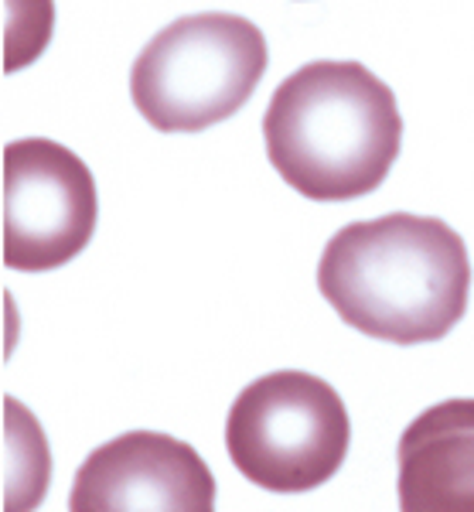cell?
<instances>
[{
  "label": "cell",
  "instance_id": "obj_8",
  "mask_svg": "<svg viewBox=\"0 0 474 512\" xmlns=\"http://www.w3.org/2000/svg\"><path fill=\"white\" fill-rule=\"evenodd\" d=\"M4 512H35L48 492L52 454L45 431L21 400H4Z\"/></svg>",
  "mask_w": 474,
  "mask_h": 512
},
{
  "label": "cell",
  "instance_id": "obj_7",
  "mask_svg": "<svg viewBox=\"0 0 474 512\" xmlns=\"http://www.w3.org/2000/svg\"><path fill=\"white\" fill-rule=\"evenodd\" d=\"M399 512H474V400L423 410L399 437Z\"/></svg>",
  "mask_w": 474,
  "mask_h": 512
},
{
  "label": "cell",
  "instance_id": "obj_4",
  "mask_svg": "<svg viewBox=\"0 0 474 512\" xmlns=\"http://www.w3.org/2000/svg\"><path fill=\"white\" fill-rule=\"evenodd\" d=\"M352 420L331 383L311 373L260 376L236 396L226 448L236 472L266 492H311L348 458Z\"/></svg>",
  "mask_w": 474,
  "mask_h": 512
},
{
  "label": "cell",
  "instance_id": "obj_5",
  "mask_svg": "<svg viewBox=\"0 0 474 512\" xmlns=\"http://www.w3.org/2000/svg\"><path fill=\"white\" fill-rule=\"evenodd\" d=\"M96 216V178L76 151L48 137L4 147V267H65L89 246Z\"/></svg>",
  "mask_w": 474,
  "mask_h": 512
},
{
  "label": "cell",
  "instance_id": "obj_3",
  "mask_svg": "<svg viewBox=\"0 0 474 512\" xmlns=\"http://www.w3.org/2000/svg\"><path fill=\"white\" fill-rule=\"evenodd\" d=\"M266 62V38L253 21L236 14H191L140 48L130 69V96L154 130L195 134L243 110Z\"/></svg>",
  "mask_w": 474,
  "mask_h": 512
},
{
  "label": "cell",
  "instance_id": "obj_6",
  "mask_svg": "<svg viewBox=\"0 0 474 512\" xmlns=\"http://www.w3.org/2000/svg\"><path fill=\"white\" fill-rule=\"evenodd\" d=\"M69 512H215V475L188 441L127 431L79 465Z\"/></svg>",
  "mask_w": 474,
  "mask_h": 512
},
{
  "label": "cell",
  "instance_id": "obj_1",
  "mask_svg": "<svg viewBox=\"0 0 474 512\" xmlns=\"http://www.w3.org/2000/svg\"><path fill=\"white\" fill-rule=\"evenodd\" d=\"M318 291L355 332L393 345L437 342L468 311V246L434 216L352 222L324 246Z\"/></svg>",
  "mask_w": 474,
  "mask_h": 512
},
{
  "label": "cell",
  "instance_id": "obj_2",
  "mask_svg": "<svg viewBox=\"0 0 474 512\" xmlns=\"http://www.w3.org/2000/svg\"><path fill=\"white\" fill-rule=\"evenodd\" d=\"M266 158L311 202H352L386 181L403 144L393 89L362 62L301 65L273 89Z\"/></svg>",
  "mask_w": 474,
  "mask_h": 512
}]
</instances>
